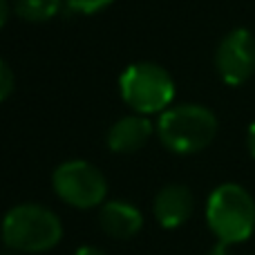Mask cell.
<instances>
[{
    "instance_id": "obj_1",
    "label": "cell",
    "mask_w": 255,
    "mask_h": 255,
    "mask_svg": "<svg viewBox=\"0 0 255 255\" xmlns=\"http://www.w3.org/2000/svg\"><path fill=\"white\" fill-rule=\"evenodd\" d=\"M0 235L16 253H45L61 242L63 222L47 206L18 204L4 213Z\"/></svg>"
},
{
    "instance_id": "obj_2",
    "label": "cell",
    "mask_w": 255,
    "mask_h": 255,
    "mask_svg": "<svg viewBox=\"0 0 255 255\" xmlns=\"http://www.w3.org/2000/svg\"><path fill=\"white\" fill-rule=\"evenodd\" d=\"M217 117L199 103L170 106L159 115L157 136L175 154H195L206 150L217 136Z\"/></svg>"
},
{
    "instance_id": "obj_3",
    "label": "cell",
    "mask_w": 255,
    "mask_h": 255,
    "mask_svg": "<svg viewBox=\"0 0 255 255\" xmlns=\"http://www.w3.org/2000/svg\"><path fill=\"white\" fill-rule=\"evenodd\" d=\"M206 224L217 242L229 247L247 242L255 231V199L240 184L217 186L208 195Z\"/></svg>"
},
{
    "instance_id": "obj_4",
    "label": "cell",
    "mask_w": 255,
    "mask_h": 255,
    "mask_svg": "<svg viewBox=\"0 0 255 255\" xmlns=\"http://www.w3.org/2000/svg\"><path fill=\"white\" fill-rule=\"evenodd\" d=\"M121 99L134 115H161L172 106L175 81L166 67L150 61L132 63L119 76Z\"/></svg>"
},
{
    "instance_id": "obj_5",
    "label": "cell",
    "mask_w": 255,
    "mask_h": 255,
    "mask_svg": "<svg viewBox=\"0 0 255 255\" xmlns=\"http://www.w3.org/2000/svg\"><path fill=\"white\" fill-rule=\"evenodd\" d=\"M52 188L61 202L81 211L101 206L108 197L106 175L85 159H70L56 166L52 175Z\"/></svg>"
},
{
    "instance_id": "obj_6",
    "label": "cell",
    "mask_w": 255,
    "mask_h": 255,
    "mask_svg": "<svg viewBox=\"0 0 255 255\" xmlns=\"http://www.w3.org/2000/svg\"><path fill=\"white\" fill-rule=\"evenodd\" d=\"M215 70L231 88L244 85L255 74V36L244 27L231 29L215 52Z\"/></svg>"
},
{
    "instance_id": "obj_7",
    "label": "cell",
    "mask_w": 255,
    "mask_h": 255,
    "mask_svg": "<svg viewBox=\"0 0 255 255\" xmlns=\"http://www.w3.org/2000/svg\"><path fill=\"white\" fill-rule=\"evenodd\" d=\"M195 208L193 190L184 184H168L154 195L152 213L163 229H179L190 220Z\"/></svg>"
},
{
    "instance_id": "obj_8",
    "label": "cell",
    "mask_w": 255,
    "mask_h": 255,
    "mask_svg": "<svg viewBox=\"0 0 255 255\" xmlns=\"http://www.w3.org/2000/svg\"><path fill=\"white\" fill-rule=\"evenodd\" d=\"M154 126L143 115H128L117 119L106 134L108 148L117 154H132L150 141Z\"/></svg>"
},
{
    "instance_id": "obj_9",
    "label": "cell",
    "mask_w": 255,
    "mask_h": 255,
    "mask_svg": "<svg viewBox=\"0 0 255 255\" xmlns=\"http://www.w3.org/2000/svg\"><path fill=\"white\" fill-rule=\"evenodd\" d=\"M99 226L115 240H130L143 226V215L134 204L112 199L99 206Z\"/></svg>"
},
{
    "instance_id": "obj_10",
    "label": "cell",
    "mask_w": 255,
    "mask_h": 255,
    "mask_svg": "<svg viewBox=\"0 0 255 255\" xmlns=\"http://www.w3.org/2000/svg\"><path fill=\"white\" fill-rule=\"evenodd\" d=\"M65 0H13V11L25 22H47L63 9Z\"/></svg>"
},
{
    "instance_id": "obj_11",
    "label": "cell",
    "mask_w": 255,
    "mask_h": 255,
    "mask_svg": "<svg viewBox=\"0 0 255 255\" xmlns=\"http://www.w3.org/2000/svg\"><path fill=\"white\" fill-rule=\"evenodd\" d=\"M115 0H65V7L70 9L72 13H81V16H92V13L103 11L106 7Z\"/></svg>"
},
{
    "instance_id": "obj_12",
    "label": "cell",
    "mask_w": 255,
    "mask_h": 255,
    "mask_svg": "<svg viewBox=\"0 0 255 255\" xmlns=\"http://www.w3.org/2000/svg\"><path fill=\"white\" fill-rule=\"evenodd\" d=\"M13 88H16V76H13V70L9 67L7 61L0 58V103L7 101L13 94Z\"/></svg>"
},
{
    "instance_id": "obj_13",
    "label": "cell",
    "mask_w": 255,
    "mask_h": 255,
    "mask_svg": "<svg viewBox=\"0 0 255 255\" xmlns=\"http://www.w3.org/2000/svg\"><path fill=\"white\" fill-rule=\"evenodd\" d=\"M247 148H249V154L255 159V119L251 121V126L247 130Z\"/></svg>"
},
{
    "instance_id": "obj_14",
    "label": "cell",
    "mask_w": 255,
    "mask_h": 255,
    "mask_svg": "<svg viewBox=\"0 0 255 255\" xmlns=\"http://www.w3.org/2000/svg\"><path fill=\"white\" fill-rule=\"evenodd\" d=\"M9 13H11V2L9 0H0V29L7 25Z\"/></svg>"
},
{
    "instance_id": "obj_15",
    "label": "cell",
    "mask_w": 255,
    "mask_h": 255,
    "mask_svg": "<svg viewBox=\"0 0 255 255\" xmlns=\"http://www.w3.org/2000/svg\"><path fill=\"white\" fill-rule=\"evenodd\" d=\"M74 255H108V253H103L99 247H90V244H88V247H79V249H76Z\"/></svg>"
},
{
    "instance_id": "obj_16",
    "label": "cell",
    "mask_w": 255,
    "mask_h": 255,
    "mask_svg": "<svg viewBox=\"0 0 255 255\" xmlns=\"http://www.w3.org/2000/svg\"><path fill=\"white\" fill-rule=\"evenodd\" d=\"M208 255H229V244H224V242H217L215 247L211 249V253Z\"/></svg>"
},
{
    "instance_id": "obj_17",
    "label": "cell",
    "mask_w": 255,
    "mask_h": 255,
    "mask_svg": "<svg viewBox=\"0 0 255 255\" xmlns=\"http://www.w3.org/2000/svg\"><path fill=\"white\" fill-rule=\"evenodd\" d=\"M0 255H13V253H0Z\"/></svg>"
}]
</instances>
